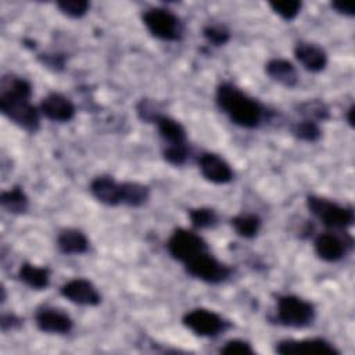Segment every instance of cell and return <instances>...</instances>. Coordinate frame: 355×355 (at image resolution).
Masks as SVG:
<instances>
[{"instance_id": "obj_31", "label": "cell", "mask_w": 355, "mask_h": 355, "mask_svg": "<svg viewBox=\"0 0 355 355\" xmlns=\"http://www.w3.org/2000/svg\"><path fill=\"white\" fill-rule=\"evenodd\" d=\"M189 154L187 144L182 146H168L164 151V158L172 165H182L186 162Z\"/></svg>"}, {"instance_id": "obj_29", "label": "cell", "mask_w": 355, "mask_h": 355, "mask_svg": "<svg viewBox=\"0 0 355 355\" xmlns=\"http://www.w3.org/2000/svg\"><path fill=\"white\" fill-rule=\"evenodd\" d=\"M202 35L204 37L212 43L214 46H223L229 42L230 39V33L227 29H225L223 26H219V25H209V26H205L204 31H202Z\"/></svg>"}, {"instance_id": "obj_8", "label": "cell", "mask_w": 355, "mask_h": 355, "mask_svg": "<svg viewBox=\"0 0 355 355\" xmlns=\"http://www.w3.org/2000/svg\"><path fill=\"white\" fill-rule=\"evenodd\" d=\"M183 324L201 337H214L226 329V322L218 313L204 308L187 312L183 316Z\"/></svg>"}, {"instance_id": "obj_34", "label": "cell", "mask_w": 355, "mask_h": 355, "mask_svg": "<svg viewBox=\"0 0 355 355\" xmlns=\"http://www.w3.org/2000/svg\"><path fill=\"white\" fill-rule=\"evenodd\" d=\"M352 114H354V107H349V110L347 111V119H348V123L352 126L354 125V118H352Z\"/></svg>"}, {"instance_id": "obj_5", "label": "cell", "mask_w": 355, "mask_h": 355, "mask_svg": "<svg viewBox=\"0 0 355 355\" xmlns=\"http://www.w3.org/2000/svg\"><path fill=\"white\" fill-rule=\"evenodd\" d=\"M308 209L330 227H348L354 222V214L349 208L341 207L326 198L309 196L306 200Z\"/></svg>"}, {"instance_id": "obj_21", "label": "cell", "mask_w": 355, "mask_h": 355, "mask_svg": "<svg viewBox=\"0 0 355 355\" xmlns=\"http://www.w3.org/2000/svg\"><path fill=\"white\" fill-rule=\"evenodd\" d=\"M150 197V189L137 182L121 183V202L129 207H140Z\"/></svg>"}, {"instance_id": "obj_11", "label": "cell", "mask_w": 355, "mask_h": 355, "mask_svg": "<svg viewBox=\"0 0 355 355\" xmlns=\"http://www.w3.org/2000/svg\"><path fill=\"white\" fill-rule=\"evenodd\" d=\"M198 168L207 180L216 184H225L233 179L230 165L223 158L212 153H205L198 158Z\"/></svg>"}, {"instance_id": "obj_15", "label": "cell", "mask_w": 355, "mask_h": 355, "mask_svg": "<svg viewBox=\"0 0 355 355\" xmlns=\"http://www.w3.org/2000/svg\"><path fill=\"white\" fill-rule=\"evenodd\" d=\"M90 191L96 200L105 205L121 204V183L110 176H98L92 180Z\"/></svg>"}, {"instance_id": "obj_2", "label": "cell", "mask_w": 355, "mask_h": 355, "mask_svg": "<svg viewBox=\"0 0 355 355\" xmlns=\"http://www.w3.org/2000/svg\"><path fill=\"white\" fill-rule=\"evenodd\" d=\"M216 103L219 108L239 126L257 128L262 118L261 105L240 92L230 83H223L216 89Z\"/></svg>"}, {"instance_id": "obj_14", "label": "cell", "mask_w": 355, "mask_h": 355, "mask_svg": "<svg viewBox=\"0 0 355 355\" xmlns=\"http://www.w3.org/2000/svg\"><path fill=\"white\" fill-rule=\"evenodd\" d=\"M294 54L301 65L311 72H319L327 64V55L324 50L313 43H298L294 49Z\"/></svg>"}, {"instance_id": "obj_16", "label": "cell", "mask_w": 355, "mask_h": 355, "mask_svg": "<svg viewBox=\"0 0 355 355\" xmlns=\"http://www.w3.org/2000/svg\"><path fill=\"white\" fill-rule=\"evenodd\" d=\"M265 71L270 79L286 86L293 87L298 82V75L294 65L283 58H272L266 62Z\"/></svg>"}, {"instance_id": "obj_18", "label": "cell", "mask_w": 355, "mask_h": 355, "mask_svg": "<svg viewBox=\"0 0 355 355\" xmlns=\"http://www.w3.org/2000/svg\"><path fill=\"white\" fill-rule=\"evenodd\" d=\"M154 122L157 123L161 137L168 143V146H182L187 144V136L184 128L175 119L164 115H158Z\"/></svg>"}, {"instance_id": "obj_12", "label": "cell", "mask_w": 355, "mask_h": 355, "mask_svg": "<svg viewBox=\"0 0 355 355\" xmlns=\"http://www.w3.org/2000/svg\"><path fill=\"white\" fill-rule=\"evenodd\" d=\"M35 322L39 330L50 334H65L71 331L73 322L72 319L54 308H43L36 312Z\"/></svg>"}, {"instance_id": "obj_28", "label": "cell", "mask_w": 355, "mask_h": 355, "mask_svg": "<svg viewBox=\"0 0 355 355\" xmlns=\"http://www.w3.org/2000/svg\"><path fill=\"white\" fill-rule=\"evenodd\" d=\"M301 114L305 116V119H311L315 121L316 119H326L329 118V111L327 107L318 101V100H312V101H306L304 104H301Z\"/></svg>"}, {"instance_id": "obj_20", "label": "cell", "mask_w": 355, "mask_h": 355, "mask_svg": "<svg viewBox=\"0 0 355 355\" xmlns=\"http://www.w3.org/2000/svg\"><path fill=\"white\" fill-rule=\"evenodd\" d=\"M18 277L26 286L35 290H43L50 283V270L43 266H36L32 263H24L19 268Z\"/></svg>"}, {"instance_id": "obj_9", "label": "cell", "mask_w": 355, "mask_h": 355, "mask_svg": "<svg viewBox=\"0 0 355 355\" xmlns=\"http://www.w3.org/2000/svg\"><path fill=\"white\" fill-rule=\"evenodd\" d=\"M276 352L283 355H338V349L322 338L284 340L276 345Z\"/></svg>"}, {"instance_id": "obj_25", "label": "cell", "mask_w": 355, "mask_h": 355, "mask_svg": "<svg viewBox=\"0 0 355 355\" xmlns=\"http://www.w3.org/2000/svg\"><path fill=\"white\" fill-rule=\"evenodd\" d=\"M189 218L191 220V225L197 229H207V227H211L216 223L218 220V216H216V212L212 209V208H205V207H201V208H194V209H190L189 212Z\"/></svg>"}, {"instance_id": "obj_3", "label": "cell", "mask_w": 355, "mask_h": 355, "mask_svg": "<svg viewBox=\"0 0 355 355\" xmlns=\"http://www.w3.org/2000/svg\"><path fill=\"white\" fill-rule=\"evenodd\" d=\"M277 320L284 326L304 327L315 318V308L311 302L295 297L282 295L277 298Z\"/></svg>"}, {"instance_id": "obj_17", "label": "cell", "mask_w": 355, "mask_h": 355, "mask_svg": "<svg viewBox=\"0 0 355 355\" xmlns=\"http://www.w3.org/2000/svg\"><path fill=\"white\" fill-rule=\"evenodd\" d=\"M315 251L323 261L334 262L344 255V243L334 234L324 233L315 239Z\"/></svg>"}, {"instance_id": "obj_19", "label": "cell", "mask_w": 355, "mask_h": 355, "mask_svg": "<svg viewBox=\"0 0 355 355\" xmlns=\"http://www.w3.org/2000/svg\"><path fill=\"white\" fill-rule=\"evenodd\" d=\"M57 245L64 254H83L89 248V241L80 230L65 229L58 234Z\"/></svg>"}, {"instance_id": "obj_26", "label": "cell", "mask_w": 355, "mask_h": 355, "mask_svg": "<svg viewBox=\"0 0 355 355\" xmlns=\"http://www.w3.org/2000/svg\"><path fill=\"white\" fill-rule=\"evenodd\" d=\"M270 8L280 15L286 21H293L298 14L302 7L301 1L297 0H288V1H270L269 3Z\"/></svg>"}, {"instance_id": "obj_32", "label": "cell", "mask_w": 355, "mask_h": 355, "mask_svg": "<svg viewBox=\"0 0 355 355\" xmlns=\"http://www.w3.org/2000/svg\"><path fill=\"white\" fill-rule=\"evenodd\" d=\"M331 7H333L337 12L344 14V15H349V17H352V15L355 14V11H354V6H352V4H349V3L333 1V3H331Z\"/></svg>"}, {"instance_id": "obj_6", "label": "cell", "mask_w": 355, "mask_h": 355, "mask_svg": "<svg viewBox=\"0 0 355 355\" xmlns=\"http://www.w3.org/2000/svg\"><path fill=\"white\" fill-rule=\"evenodd\" d=\"M166 245L169 254L183 263L207 251V243L197 233L187 229L175 230Z\"/></svg>"}, {"instance_id": "obj_27", "label": "cell", "mask_w": 355, "mask_h": 355, "mask_svg": "<svg viewBox=\"0 0 355 355\" xmlns=\"http://www.w3.org/2000/svg\"><path fill=\"white\" fill-rule=\"evenodd\" d=\"M57 7L62 14L71 18H80L87 12L90 4L86 0H61L57 1Z\"/></svg>"}, {"instance_id": "obj_33", "label": "cell", "mask_w": 355, "mask_h": 355, "mask_svg": "<svg viewBox=\"0 0 355 355\" xmlns=\"http://www.w3.org/2000/svg\"><path fill=\"white\" fill-rule=\"evenodd\" d=\"M19 319L14 315H3L1 316V329L6 331V330H10V329H14L15 326L19 324Z\"/></svg>"}, {"instance_id": "obj_10", "label": "cell", "mask_w": 355, "mask_h": 355, "mask_svg": "<svg viewBox=\"0 0 355 355\" xmlns=\"http://www.w3.org/2000/svg\"><path fill=\"white\" fill-rule=\"evenodd\" d=\"M61 295L78 305H97L100 294L92 282L86 279H72L61 287Z\"/></svg>"}, {"instance_id": "obj_22", "label": "cell", "mask_w": 355, "mask_h": 355, "mask_svg": "<svg viewBox=\"0 0 355 355\" xmlns=\"http://www.w3.org/2000/svg\"><path fill=\"white\" fill-rule=\"evenodd\" d=\"M0 204L7 212L18 215L28 209L29 201L25 191L19 186H15L0 194Z\"/></svg>"}, {"instance_id": "obj_23", "label": "cell", "mask_w": 355, "mask_h": 355, "mask_svg": "<svg viewBox=\"0 0 355 355\" xmlns=\"http://www.w3.org/2000/svg\"><path fill=\"white\" fill-rule=\"evenodd\" d=\"M232 226L241 237H254L261 227V219L254 214H241L232 219Z\"/></svg>"}, {"instance_id": "obj_4", "label": "cell", "mask_w": 355, "mask_h": 355, "mask_svg": "<svg viewBox=\"0 0 355 355\" xmlns=\"http://www.w3.org/2000/svg\"><path fill=\"white\" fill-rule=\"evenodd\" d=\"M143 22L153 36L166 40L176 42L182 37L180 19L166 8H151L143 14Z\"/></svg>"}, {"instance_id": "obj_13", "label": "cell", "mask_w": 355, "mask_h": 355, "mask_svg": "<svg viewBox=\"0 0 355 355\" xmlns=\"http://www.w3.org/2000/svg\"><path fill=\"white\" fill-rule=\"evenodd\" d=\"M40 112L50 121L68 122L75 115V105L65 96L51 93L42 100Z\"/></svg>"}, {"instance_id": "obj_30", "label": "cell", "mask_w": 355, "mask_h": 355, "mask_svg": "<svg viewBox=\"0 0 355 355\" xmlns=\"http://www.w3.org/2000/svg\"><path fill=\"white\" fill-rule=\"evenodd\" d=\"M220 354L223 355H252L254 348L250 343L244 340H230L222 348Z\"/></svg>"}, {"instance_id": "obj_24", "label": "cell", "mask_w": 355, "mask_h": 355, "mask_svg": "<svg viewBox=\"0 0 355 355\" xmlns=\"http://www.w3.org/2000/svg\"><path fill=\"white\" fill-rule=\"evenodd\" d=\"M291 133L297 139H300L302 141H309V143L319 140V137L322 135L318 122L311 121V119H304L301 122H295L291 126Z\"/></svg>"}, {"instance_id": "obj_7", "label": "cell", "mask_w": 355, "mask_h": 355, "mask_svg": "<svg viewBox=\"0 0 355 355\" xmlns=\"http://www.w3.org/2000/svg\"><path fill=\"white\" fill-rule=\"evenodd\" d=\"M184 266L189 275L207 283H220L230 275V269L212 257L208 251L191 258L184 263Z\"/></svg>"}, {"instance_id": "obj_1", "label": "cell", "mask_w": 355, "mask_h": 355, "mask_svg": "<svg viewBox=\"0 0 355 355\" xmlns=\"http://www.w3.org/2000/svg\"><path fill=\"white\" fill-rule=\"evenodd\" d=\"M32 86L22 78H3L0 111L19 128L35 133L39 129V111L31 103Z\"/></svg>"}]
</instances>
